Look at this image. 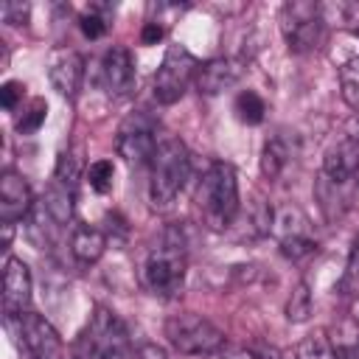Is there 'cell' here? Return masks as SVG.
<instances>
[{"mask_svg": "<svg viewBox=\"0 0 359 359\" xmlns=\"http://www.w3.org/2000/svg\"><path fill=\"white\" fill-rule=\"evenodd\" d=\"M163 34H165V31H163V25H160V22H146V25H143V36H140V39H143V45H154V42H160V39H163Z\"/></svg>", "mask_w": 359, "mask_h": 359, "instance_id": "32", "label": "cell"}, {"mask_svg": "<svg viewBox=\"0 0 359 359\" xmlns=\"http://www.w3.org/2000/svg\"><path fill=\"white\" fill-rule=\"evenodd\" d=\"M238 79H241V65L236 59L219 56V59H210V62L199 65L194 84H196L199 95H219L230 87H236Z\"/></svg>", "mask_w": 359, "mask_h": 359, "instance_id": "14", "label": "cell"}, {"mask_svg": "<svg viewBox=\"0 0 359 359\" xmlns=\"http://www.w3.org/2000/svg\"><path fill=\"white\" fill-rule=\"evenodd\" d=\"M264 112H266V104H264V98L258 93H252V90L238 93V98H236V115H238V121H244V123H261L264 121Z\"/></svg>", "mask_w": 359, "mask_h": 359, "instance_id": "22", "label": "cell"}, {"mask_svg": "<svg viewBox=\"0 0 359 359\" xmlns=\"http://www.w3.org/2000/svg\"><path fill=\"white\" fill-rule=\"evenodd\" d=\"M101 81L109 95H129L135 87V62L123 45H112L101 59Z\"/></svg>", "mask_w": 359, "mask_h": 359, "instance_id": "12", "label": "cell"}, {"mask_svg": "<svg viewBox=\"0 0 359 359\" xmlns=\"http://www.w3.org/2000/svg\"><path fill=\"white\" fill-rule=\"evenodd\" d=\"M185 266H188V250H185V236L180 227H165L157 244L149 250L143 278L151 294L171 300L182 292L185 283Z\"/></svg>", "mask_w": 359, "mask_h": 359, "instance_id": "1", "label": "cell"}, {"mask_svg": "<svg viewBox=\"0 0 359 359\" xmlns=\"http://www.w3.org/2000/svg\"><path fill=\"white\" fill-rule=\"evenodd\" d=\"M112 177H115V168H112L109 160H95V163H90V168H87V182H90V188L98 191V194H107V191L112 188Z\"/></svg>", "mask_w": 359, "mask_h": 359, "instance_id": "25", "label": "cell"}, {"mask_svg": "<svg viewBox=\"0 0 359 359\" xmlns=\"http://www.w3.org/2000/svg\"><path fill=\"white\" fill-rule=\"evenodd\" d=\"M323 22H325L323 8L317 3L292 0V3H283V8H280V31H283L289 50H294V53H306V50L317 48V42L323 36Z\"/></svg>", "mask_w": 359, "mask_h": 359, "instance_id": "6", "label": "cell"}, {"mask_svg": "<svg viewBox=\"0 0 359 359\" xmlns=\"http://www.w3.org/2000/svg\"><path fill=\"white\" fill-rule=\"evenodd\" d=\"M22 93H25V84L22 81H6L3 90H0V101L6 109H14L17 101H22Z\"/></svg>", "mask_w": 359, "mask_h": 359, "instance_id": "30", "label": "cell"}, {"mask_svg": "<svg viewBox=\"0 0 359 359\" xmlns=\"http://www.w3.org/2000/svg\"><path fill=\"white\" fill-rule=\"evenodd\" d=\"M45 112H48V107H45V101H31V107L17 118V129L22 132V135H28V132H36L39 126H42V121H45Z\"/></svg>", "mask_w": 359, "mask_h": 359, "instance_id": "28", "label": "cell"}, {"mask_svg": "<svg viewBox=\"0 0 359 359\" xmlns=\"http://www.w3.org/2000/svg\"><path fill=\"white\" fill-rule=\"evenodd\" d=\"M339 87H342V98L345 104L359 112V56L348 59L342 67H339Z\"/></svg>", "mask_w": 359, "mask_h": 359, "instance_id": "21", "label": "cell"}, {"mask_svg": "<svg viewBox=\"0 0 359 359\" xmlns=\"http://www.w3.org/2000/svg\"><path fill=\"white\" fill-rule=\"evenodd\" d=\"M165 337L180 353H191V356H208V353L222 351V345H224L222 328H216L208 317L194 314V311L168 317Z\"/></svg>", "mask_w": 359, "mask_h": 359, "instance_id": "5", "label": "cell"}, {"mask_svg": "<svg viewBox=\"0 0 359 359\" xmlns=\"http://www.w3.org/2000/svg\"><path fill=\"white\" fill-rule=\"evenodd\" d=\"M104 247H107V236L98 230V227H90V224H79L70 236V252L79 264L90 266L95 264L101 255H104Z\"/></svg>", "mask_w": 359, "mask_h": 359, "instance_id": "16", "label": "cell"}, {"mask_svg": "<svg viewBox=\"0 0 359 359\" xmlns=\"http://www.w3.org/2000/svg\"><path fill=\"white\" fill-rule=\"evenodd\" d=\"M73 194H76L73 188L50 180V185H48V191L42 196V208L48 210V216L56 224H67L70 222V216H73Z\"/></svg>", "mask_w": 359, "mask_h": 359, "instance_id": "17", "label": "cell"}, {"mask_svg": "<svg viewBox=\"0 0 359 359\" xmlns=\"http://www.w3.org/2000/svg\"><path fill=\"white\" fill-rule=\"evenodd\" d=\"M0 17L8 25H22L28 20V6H22V3H3L0 6Z\"/></svg>", "mask_w": 359, "mask_h": 359, "instance_id": "29", "label": "cell"}, {"mask_svg": "<svg viewBox=\"0 0 359 359\" xmlns=\"http://www.w3.org/2000/svg\"><path fill=\"white\" fill-rule=\"evenodd\" d=\"M353 320H356V323H359V300H356V303H353Z\"/></svg>", "mask_w": 359, "mask_h": 359, "instance_id": "34", "label": "cell"}, {"mask_svg": "<svg viewBox=\"0 0 359 359\" xmlns=\"http://www.w3.org/2000/svg\"><path fill=\"white\" fill-rule=\"evenodd\" d=\"M323 174L337 185L356 177L359 174V146H353L348 140H339L337 146H331L323 160Z\"/></svg>", "mask_w": 359, "mask_h": 359, "instance_id": "15", "label": "cell"}, {"mask_svg": "<svg viewBox=\"0 0 359 359\" xmlns=\"http://www.w3.org/2000/svg\"><path fill=\"white\" fill-rule=\"evenodd\" d=\"M199 62L194 59V53L182 45H168L157 73H154V98L160 104H174L185 95L188 84L196 79Z\"/></svg>", "mask_w": 359, "mask_h": 359, "instance_id": "7", "label": "cell"}, {"mask_svg": "<svg viewBox=\"0 0 359 359\" xmlns=\"http://www.w3.org/2000/svg\"><path fill=\"white\" fill-rule=\"evenodd\" d=\"M196 208L210 230H224L238 213V180L230 163H210L196 185Z\"/></svg>", "mask_w": 359, "mask_h": 359, "instance_id": "2", "label": "cell"}, {"mask_svg": "<svg viewBox=\"0 0 359 359\" xmlns=\"http://www.w3.org/2000/svg\"><path fill=\"white\" fill-rule=\"evenodd\" d=\"M31 208H34V196H31L25 177L6 168L0 174V219H3V224L20 222Z\"/></svg>", "mask_w": 359, "mask_h": 359, "instance_id": "11", "label": "cell"}, {"mask_svg": "<svg viewBox=\"0 0 359 359\" xmlns=\"http://www.w3.org/2000/svg\"><path fill=\"white\" fill-rule=\"evenodd\" d=\"M104 8H90L87 14H81L79 17V25H81V34L84 36H90V39H98V36H104L107 34V28H109V22H107V14H101Z\"/></svg>", "mask_w": 359, "mask_h": 359, "instance_id": "26", "label": "cell"}, {"mask_svg": "<svg viewBox=\"0 0 359 359\" xmlns=\"http://www.w3.org/2000/svg\"><path fill=\"white\" fill-rule=\"evenodd\" d=\"M149 165V202L154 208H168L185 188V180L191 177V154L177 137H163Z\"/></svg>", "mask_w": 359, "mask_h": 359, "instance_id": "3", "label": "cell"}, {"mask_svg": "<svg viewBox=\"0 0 359 359\" xmlns=\"http://www.w3.org/2000/svg\"><path fill=\"white\" fill-rule=\"evenodd\" d=\"M342 140L359 146V112H353V115L345 121V126H342Z\"/></svg>", "mask_w": 359, "mask_h": 359, "instance_id": "31", "label": "cell"}, {"mask_svg": "<svg viewBox=\"0 0 359 359\" xmlns=\"http://www.w3.org/2000/svg\"><path fill=\"white\" fill-rule=\"evenodd\" d=\"M289 157H292V149H289L286 137H280V135L266 137V143L261 149V174L269 177V180H275L286 168Z\"/></svg>", "mask_w": 359, "mask_h": 359, "instance_id": "18", "label": "cell"}, {"mask_svg": "<svg viewBox=\"0 0 359 359\" xmlns=\"http://www.w3.org/2000/svg\"><path fill=\"white\" fill-rule=\"evenodd\" d=\"M79 174H81V168H79V157H76V154H70V151H62V154H59V160H56V171H53V180L76 191Z\"/></svg>", "mask_w": 359, "mask_h": 359, "instance_id": "24", "label": "cell"}, {"mask_svg": "<svg viewBox=\"0 0 359 359\" xmlns=\"http://www.w3.org/2000/svg\"><path fill=\"white\" fill-rule=\"evenodd\" d=\"M272 233L278 236V241H286L294 236H309V222L297 208L286 205L272 216Z\"/></svg>", "mask_w": 359, "mask_h": 359, "instance_id": "19", "label": "cell"}, {"mask_svg": "<svg viewBox=\"0 0 359 359\" xmlns=\"http://www.w3.org/2000/svg\"><path fill=\"white\" fill-rule=\"evenodd\" d=\"M311 314V292H309V283H297L294 292L289 294V303H286V320L289 323H306Z\"/></svg>", "mask_w": 359, "mask_h": 359, "instance_id": "23", "label": "cell"}, {"mask_svg": "<svg viewBox=\"0 0 359 359\" xmlns=\"http://www.w3.org/2000/svg\"><path fill=\"white\" fill-rule=\"evenodd\" d=\"M84 76V59L73 48H59L48 62V79L53 90L65 98H73Z\"/></svg>", "mask_w": 359, "mask_h": 359, "instance_id": "13", "label": "cell"}, {"mask_svg": "<svg viewBox=\"0 0 359 359\" xmlns=\"http://www.w3.org/2000/svg\"><path fill=\"white\" fill-rule=\"evenodd\" d=\"M297 359H337V345L325 331H314L297 345Z\"/></svg>", "mask_w": 359, "mask_h": 359, "instance_id": "20", "label": "cell"}, {"mask_svg": "<svg viewBox=\"0 0 359 359\" xmlns=\"http://www.w3.org/2000/svg\"><path fill=\"white\" fill-rule=\"evenodd\" d=\"M314 250H317V241H314L311 236H294V238L280 241V252H283L286 258H292V261H300V258L311 255Z\"/></svg>", "mask_w": 359, "mask_h": 359, "instance_id": "27", "label": "cell"}, {"mask_svg": "<svg viewBox=\"0 0 359 359\" xmlns=\"http://www.w3.org/2000/svg\"><path fill=\"white\" fill-rule=\"evenodd\" d=\"M31 306V269L22 258H8L3 272V311L22 317Z\"/></svg>", "mask_w": 359, "mask_h": 359, "instance_id": "10", "label": "cell"}, {"mask_svg": "<svg viewBox=\"0 0 359 359\" xmlns=\"http://www.w3.org/2000/svg\"><path fill=\"white\" fill-rule=\"evenodd\" d=\"M79 359H129V334L115 311L95 309L87 328L76 339Z\"/></svg>", "mask_w": 359, "mask_h": 359, "instance_id": "4", "label": "cell"}, {"mask_svg": "<svg viewBox=\"0 0 359 359\" xmlns=\"http://www.w3.org/2000/svg\"><path fill=\"white\" fill-rule=\"evenodd\" d=\"M356 36H359V25H356Z\"/></svg>", "mask_w": 359, "mask_h": 359, "instance_id": "35", "label": "cell"}, {"mask_svg": "<svg viewBox=\"0 0 359 359\" xmlns=\"http://www.w3.org/2000/svg\"><path fill=\"white\" fill-rule=\"evenodd\" d=\"M252 359H278V351L275 348H264V351L252 348Z\"/></svg>", "mask_w": 359, "mask_h": 359, "instance_id": "33", "label": "cell"}, {"mask_svg": "<svg viewBox=\"0 0 359 359\" xmlns=\"http://www.w3.org/2000/svg\"><path fill=\"white\" fill-rule=\"evenodd\" d=\"M20 328H22V339H25L34 359H65L62 337L56 334V328L45 317L25 311L20 317Z\"/></svg>", "mask_w": 359, "mask_h": 359, "instance_id": "9", "label": "cell"}, {"mask_svg": "<svg viewBox=\"0 0 359 359\" xmlns=\"http://www.w3.org/2000/svg\"><path fill=\"white\" fill-rule=\"evenodd\" d=\"M157 121L149 112H132L121 126H118V154L129 163V165H146L151 163L154 151H157Z\"/></svg>", "mask_w": 359, "mask_h": 359, "instance_id": "8", "label": "cell"}]
</instances>
